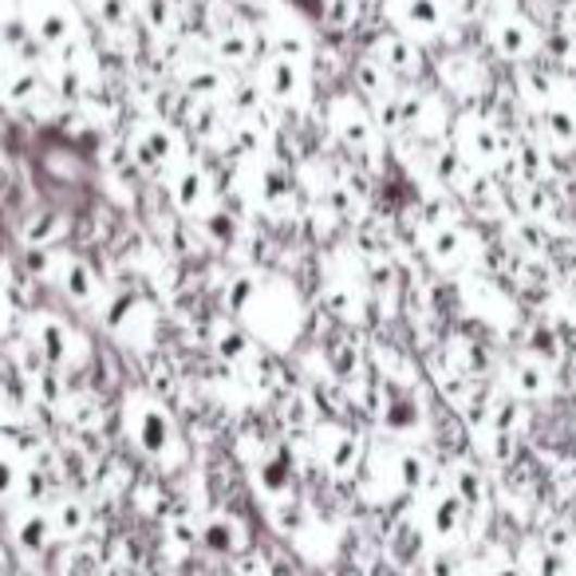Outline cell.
<instances>
[{
	"label": "cell",
	"mask_w": 576,
	"mask_h": 576,
	"mask_svg": "<svg viewBox=\"0 0 576 576\" xmlns=\"http://www.w3.org/2000/svg\"><path fill=\"white\" fill-rule=\"evenodd\" d=\"M123 427H127V438L135 442L142 459L159 462V466H181L186 459V442H181L178 423L171 418V411L150 396H127V406H123Z\"/></svg>",
	"instance_id": "cell-1"
},
{
	"label": "cell",
	"mask_w": 576,
	"mask_h": 576,
	"mask_svg": "<svg viewBox=\"0 0 576 576\" xmlns=\"http://www.w3.org/2000/svg\"><path fill=\"white\" fill-rule=\"evenodd\" d=\"M466 525H469V510L454 498L450 486L435 493V502L427 505V517H423V534L435 549H454V544L466 537Z\"/></svg>",
	"instance_id": "cell-2"
},
{
	"label": "cell",
	"mask_w": 576,
	"mask_h": 576,
	"mask_svg": "<svg viewBox=\"0 0 576 576\" xmlns=\"http://www.w3.org/2000/svg\"><path fill=\"white\" fill-rule=\"evenodd\" d=\"M316 462L328 469L331 478H355L363 469V447L352 430L324 427L316 430Z\"/></svg>",
	"instance_id": "cell-3"
},
{
	"label": "cell",
	"mask_w": 576,
	"mask_h": 576,
	"mask_svg": "<svg viewBox=\"0 0 576 576\" xmlns=\"http://www.w3.org/2000/svg\"><path fill=\"white\" fill-rule=\"evenodd\" d=\"M12 541L16 549L24 553H48L60 537H55V525H52V513L43 510V505H21V510L12 513Z\"/></svg>",
	"instance_id": "cell-4"
},
{
	"label": "cell",
	"mask_w": 576,
	"mask_h": 576,
	"mask_svg": "<svg viewBox=\"0 0 576 576\" xmlns=\"http://www.w3.org/2000/svg\"><path fill=\"white\" fill-rule=\"evenodd\" d=\"M198 541L214 553H241L249 549V534L246 525L237 522L234 513H210L202 525H198Z\"/></svg>",
	"instance_id": "cell-5"
},
{
	"label": "cell",
	"mask_w": 576,
	"mask_h": 576,
	"mask_svg": "<svg viewBox=\"0 0 576 576\" xmlns=\"http://www.w3.org/2000/svg\"><path fill=\"white\" fill-rule=\"evenodd\" d=\"M447 486L454 490V498H459L469 513L486 505V478H481L478 466H469V462H450Z\"/></svg>",
	"instance_id": "cell-6"
},
{
	"label": "cell",
	"mask_w": 576,
	"mask_h": 576,
	"mask_svg": "<svg viewBox=\"0 0 576 576\" xmlns=\"http://www.w3.org/2000/svg\"><path fill=\"white\" fill-rule=\"evenodd\" d=\"M48 513H52V525H55V537H60V541L84 537L87 525H91V513H87V505L79 502V498H60Z\"/></svg>",
	"instance_id": "cell-7"
},
{
	"label": "cell",
	"mask_w": 576,
	"mask_h": 576,
	"mask_svg": "<svg viewBox=\"0 0 576 576\" xmlns=\"http://www.w3.org/2000/svg\"><path fill=\"white\" fill-rule=\"evenodd\" d=\"M174 198H178V205L186 210V214H202L205 205L214 202V190H210V181H205L202 171H193V166H186V171L178 174V186H174Z\"/></svg>",
	"instance_id": "cell-8"
},
{
	"label": "cell",
	"mask_w": 576,
	"mask_h": 576,
	"mask_svg": "<svg viewBox=\"0 0 576 576\" xmlns=\"http://www.w3.org/2000/svg\"><path fill=\"white\" fill-rule=\"evenodd\" d=\"M21 462L12 459V454H0V502H9L16 486H21Z\"/></svg>",
	"instance_id": "cell-9"
},
{
	"label": "cell",
	"mask_w": 576,
	"mask_h": 576,
	"mask_svg": "<svg viewBox=\"0 0 576 576\" xmlns=\"http://www.w3.org/2000/svg\"><path fill=\"white\" fill-rule=\"evenodd\" d=\"M261 576H268V573H261Z\"/></svg>",
	"instance_id": "cell-10"
}]
</instances>
